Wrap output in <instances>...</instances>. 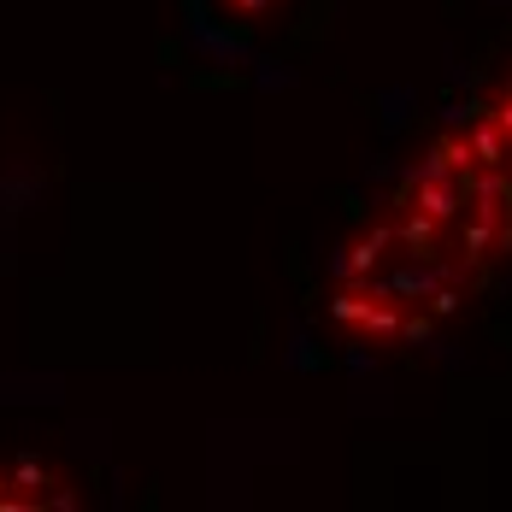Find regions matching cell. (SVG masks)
Wrapping results in <instances>:
<instances>
[{
  "mask_svg": "<svg viewBox=\"0 0 512 512\" xmlns=\"http://www.w3.org/2000/svg\"><path fill=\"white\" fill-rule=\"evenodd\" d=\"M512 277V53L436 118L324 277V330L354 359L424 348Z\"/></svg>",
  "mask_w": 512,
  "mask_h": 512,
  "instance_id": "cell-1",
  "label": "cell"
},
{
  "mask_svg": "<svg viewBox=\"0 0 512 512\" xmlns=\"http://www.w3.org/2000/svg\"><path fill=\"white\" fill-rule=\"evenodd\" d=\"M301 0H218L230 24H277V12H295Z\"/></svg>",
  "mask_w": 512,
  "mask_h": 512,
  "instance_id": "cell-2",
  "label": "cell"
}]
</instances>
